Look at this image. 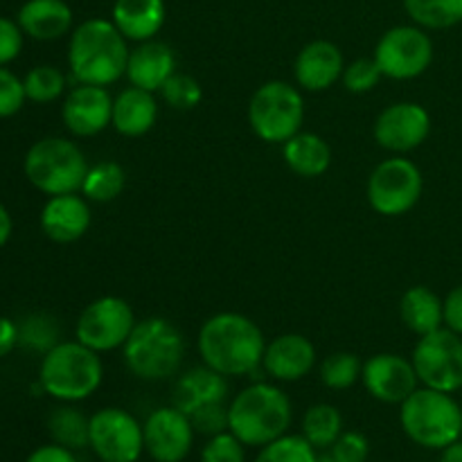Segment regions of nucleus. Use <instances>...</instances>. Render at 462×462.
<instances>
[{
  "label": "nucleus",
  "instance_id": "f257e3e1",
  "mask_svg": "<svg viewBox=\"0 0 462 462\" xmlns=\"http://www.w3.org/2000/svg\"><path fill=\"white\" fill-rule=\"evenodd\" d=\"M197 346L208 368L226 377H244L262 368L266 338L248 316L221 311L201 325Z\"/></svg>",
  "mask_w": 462,
  "mask_h": 462
},
{
  "label": "nucleus",
  "instance_id": "f03ea898",
  "mask_svg": "<svg viewBox=\"0 0 462 462\" xmlns=\"http://www.w3.org/2000/svg\"><path fill=\"white\" fill-rule=\"evenodd\" d=\"M129 45L116 23L88 18L77 25L68 43V66L77 84L111 86L126 75Z\"/></svg>",
  "mask_w": 462,
  "mask_h": 462
},
{
  "label": "nucleus",
  "instance_id": "7ed1b4c3",
  "mask_svg": "<svg viewBox=\"0 0 462 462\" xmlns=\"http://www.w3.org/2000/svg\"><path fill=\"white\" fill-rule=\"evenodd\" d=\"M293 406L287 393L269 382L239 391L228 404V431L246 447H264L291 427Z\"/></svg>",
  "mask_w": 462,
  "mask_h": 462
},
{
  "label": "nucleus",
  "instance_id": "20e7f679",
  "mask_svg": "<svg viewBox=\"0 0 462 462\" xmlns=\"http://www.w3.org/2000/svg\"><path fill=\"white\" fill-rule=\"evenodd\" d=\"M104 379V364L99 352L84 343L59 341L41 359L39 386L52 400L63 404L84 402L97 393Z\"/></svg>",
  "mask_w": 462,
  "mask_h": 462
},
{
  "label": "nucleus",
  "instance_id": "39448f33",
  "mask_svg": "<svg viewBox=\"0 0 462 462\" xmlns=\"http://www.w3.org/2000/svg\"><path fill=\"white\" fill-rule=\"evenodd\" d=\"M122 356L134 377L143 382H162L179 373L185 356V338L171 320L149 316L138 320L122 346Z\"/></svg>",
  "mask_w": 462,
  "mask_h": 462
},
{
  "label": "nucleus",
  "instance_id": "423d86ee",
  "mask_svg": "<svg viewBox=\"0 0 462 462\" xmlns=\"http://www.w3.org/2000/svg\"><path fill=\"white\" fill-rule=\"evenodd\" d=\"M400 424L411 442L442 451L462 438V406L451 393L422 386L400 404Z\"/></svg>",
  "mask_w": 462,
  "mask_h": 462
},
{
  "label": "nucleus",
  "instance_id": "0eeeda50",
  "mask_svg": "<svg viewBox=\"0 0 462 462\" xmlns=\"http://www.w3.org/2000/svg\"><path fill=\"white\" fill-rule=\"evenodd\" d=\"M88 167L84 152L72 140L57 135L36 140L23 161L27 180L48 197L81 192Z\"/></svg>",
  "mask_w": 462,
  "mask_h": 462
},
{
  "label": "nucleus",
  "instance_id": "6e6552de",
  "mask_svg": "<svg viewBox=\"0 0 462 462\" xmlns=\"http://www.w3.org/2000/svg\"><path fill=\"white\" fill-rule=\"evenodd\" d=\"M305 122V99L289 81L273 79L262 84L248 104V125L253 134L271 144H284Z\"/></svg>",
  "mask_w": 462,
  "mask_h": 462
},
{
  "label": "nucleus",
  "instance_id": "1a4fd4ad",
  "mask_svg": "<svg viewBox=\"0 0 462 462\" xmlns=\"http://www.w3.org/2000/svg\"><path fill=\"white\" fill-rule=\"evenodd\" d=\"M424 179L420 167L409 158H386L368 179V203L377 215L402 217L418 206Z\"/></svg>",
  "mask_w": 462,
  "mask_h": 462
},
{
  "label": "nucleus",
  "instance_id": "9d476101",
  "mask_svg": "<svg viewBox=\"0 0 462 462\" xmlns=\"http://www.w3.org/2000/svg\"><path fill=\"white\" fill-rule=\"evenodd\" d=\"M411 361L422 386L451 395L462 388V337L449 328L420 337Z\"/></svg>",
  "mask_w": 462,
  "mask_h": 462
},
{
  "label": "nucleus",
  "instance_id": "9b49d317",
  "mask_svg": "<svg viewBox=\"0 0 462 462\" xmlns=\"http://www.w3.org/2000/svg\"><path fill=\"white\" fill-rule=\"evenodd\" d=\"M373 59L388 79H415L431 68L433 41L420 25L391 27L374 45Z\"/></svg>",
  "mask_w": 462,
  "mask_h": 462
},
{
  "label": "nucleus",
  "instance_id": "f8f14e48",
  "mask_svg": "<svg viewBox=\"0 0 462 462\" xmlns=\"http://www.w3.org/2000/svg\"><path fill=\"white\" fill-rule=\"evenodd\" d=\"M88 449L99 462H138L144 454L143 424L120 406L90 415Z\"/></svg>",
  "mask_w": 462,
  "mask_h": 462
},
{
  "label": "nucleus",
  "instance_id": "ddd939ff",
  "mask_svg": "<svg viewBox=\"0 0 462 462\" xmlns=\"http://www.w3.org/2000/svg\"><path fill=\"white\" fill-rule=\"evenodd\" d=\"M135 314L120 296H102L84 307L75 325V338L95 352H113L126 343L135 328Z\"/></svg>",
  "mask_w": 462,
  "mask_h": 462
},
{
  "label": "nucleus",
  "instance_id": "4468645a",
  "mask_svg": "<svg viewBox=\"0 0 462 462\" xmlns=\"http://www.w3.org/2000/svg\"><path fill=\"white\" fill-rule=\"evenodd\" d=\"M143 436L144 454L153 462H183L192 454L197 431L189 415L171 404L147 415Z\"/></svg>",
  "mask_w": 462,
  "mask_h": 462
},
{
  "label": "nucleus",
  "instance_id": "2eb2a0df",
  "mask_svg": "<svg viewBox=\"0 0 462 462\" xmlns=\"http://www.w3.org/2000/svg\"><path fill=\"white\" fill-rule=\"evenodd\" d=\"M431 134V116L415 102H397L383 108L374 120V140L393 153H409L424 144Z\"/></svg>",
  "mask_w": 462,
  "mask_h": 462
},
{
  "label": "nucleus",
  "instance_id": "dca6fc26",
  "mask_svg": "<svg viewBox=\"0 0 462 462\" xmlns=\"http://www.w3.org/2000/svg\"><path fill=\"white\" fill-rule=\"evenodd\" d=\"M361 382L370 397L382 404H402L411 393L420 388L413 361L393 352L370 356L361 370Z\"/></svg>",
  "mask_w": 462,
  "mask_h": 462
},
{
  "label": "nucleus",
  "instance_id": "f3484780",
  "mask_svg": "<svg viewBox=\"0 0 462 462\" xmlns=\"http://www.w3.org/2000/svg\"><path fill=\"white\" fill-rule=\"evenodd\" d=\"M113 97L106 86L77 84L66 95L61 106V120L77 138L97 135L111 125Z\"/></svg>",
  "mask_w": 462,
  "mask_h": 462
},
{
  "label": "nucleus",
  "instance_id": "a211bd4d",
  "mask_svg": "<svg viewBox=\"0 0 462 462\" xmlns=\"http://www.w3.org/2000/svg\"><path fill=\"white\" fill-rule=\"evenodd\" d=\"M316 365V347L302 334H280L266 343L262 370L282 383L300 382Z\"/></svg>",
  "mask_w": 462,
  "mask_h": 462
},
{
  "label": "nucleus",
  "instance_id": "6ab92c4d",
  "mask_svg": "<svg viewBox=\"0 0 462 462\" xmlns=\"http://www.w3.org/2000/svg\"><path fill=\"white\" fill-rule=\"evenodd\" d=\"M346 70L341 48L332 41H311L298 52L293 63L296 84L310 93H320L337 84Z\"/></svg>",
  "mask_w": 462,
  "mask_h": 462
},
{
  "label": "nucleus",
  "instance_id": "aec40b11",
  "mask_svg": "<svg viewBox=\"0 0 462 462\" xmlns=\"http://www.w3.org/2000/svg\"><path fill=\"white\" fill-rule=\"evenodd\" d=\"M88 199L79 194L48 197L41 210V230L54 244H72L84 237L90 228Z\"/></svg>",
  "mask_w": 462,
  "mask_h": 462
},
{
  "label": "nucleus",
  "instance_id": "412c9836",
  "mask_svg": "<svg viewBox=\"0 0 462 462\" xmlns=\"http://www.w3.org/2000/svg\"><path fill=\"white\" fill-rule=\"evenodd\" d=\"M176 72V54L162 41H143L138 48L129 52V61H126V79L131 86L149 90V93H158Z\"/></svg>",
  "mask_w": 462,
  "mask_h": 462
},
{
  "label": "nucleus",
  "instance_id": "4be33fe9",
  "mask_svg": "<svg viewBox=\"0 0 462 462\" xmlns=\"http://www.w3.org/2000/svg\"><path fill=\"white\" fill-rule=\"evenodd\" d=\"M226 400H228L226 374L208 368L206 364L180 374L174 386V406L188 415L208 404H224Z\"/></svg>",
  "mask_w": 462,
  "mask_h": 462
},
{
  "label": "nucleus",
  "instance_id": "5701e85b",
  "mask_svg": "<svg viewBox=\"0 0 462 462\" xmlns=\"http://www.w3.org/2000/svg\"><path fill=\"white\" fill-rule=\"evenodd\" d=\"M16 23L36 41H57L72 30V9L66 0H25Z\"/></svg>",
  "mask_w": 462,
  "mask_h": 462
},
{
  "label": "nucleus",
  "instance_id": "b1692460",
  "mask_svg": "<svg viewBox=\"0 0 462 462\" xmlns=\"http://www.w3.org/2000/svg\"><path fill=\"white\" fill-rule=\"evenodd\" d=\"M158 120V102L153 93L129 86L113 99L111 125L125 138H140L149 134Z\"/></svg>",
  "mask_w": 462,
  "mask_h": 462
},
{
  "label": "nucleus",
  "instance_id": "393cba45",
  "mask_svg": "<svg viewBox=\"0 0 462 462\" xmlns=\"http://www.w3.org/2000/svg\"><path fill=\"white\" fill-rule=\"evenodd\" d=\"M165 0H116L113 3L111 21L125 34L126 41L156 39L161 27L165 25Z\"/></svg>",
  "mask_w": 462,
  "mask_h": 462
},
{
  "label": "nucleus",
  "instance_id": "a878e982",
  "mask_svg": "<svg viewBox=\"0 0 462 462\" xmlns=\"http://www.w3.org/2000/svg\"><path fill=\"white\" fill-rule=\"evenodd\" d=\"M282 156L289 170L298 176H305V179L323 176L332 165L329 144L311 131H298L293 138H289L282 144Z\"/></svg>",
  "mask_w": 462,
  "mask_h": 462
},
{
  "label": "nucleus",
  "instance_id": "bb28decb",
  "mask_svg": "<svg viewBox=\"0 0 462 462\" xmlns=\"http://www.w3.org/2000/svg\"><path fill=\"white\" fill-rule=\"evenodd\" d=\"M402 323L418 337L445 328V307L440 296L424 284L411 287L400 300Z\"/></svg>",
  "mask_w": 462,
  "mask_h": 462
},
{
  "label": "nucleus",
  "instance_id": "cd10ccee",
  "mask_svg": "<svg viewBox=\"0 0 462 462\" xmlns=\"http://www.w3.org/2000/svg\"><path fill=\"white\" fill-rule=\"evenodd\" d=\"M48 431L52 436V442L66 447V449H86L88 447L90 418L72 404L57 406L48 418Z\"/></svg>",
  "mask_w": 462,
  "mask_h": 462
},
{
  "label": "nucleus",
  "instance_id": "c85d7f7f",
  "mask_svg": "<svg viewBox=\"0 0 462 462\" xmlns=\"http://www.w3.org/2000/svg\"><path fill=\"white\" fill-rule=\"evenodd\" d=\"M343 433V415L334 404H314L302 418V436L319 451L329 449Z\"/></svg>",
  "mask_w": 462,
  "mask_h": 462
},
{
  "label": "nucleus",
  "instance_id": "c756f323",
  "mask_svg": "<svg viewBox=\"0 0 462 462\" xmlns=\"http://www.w3.org/2000/svg\"><path fill=\"white\" fill-rule=\"evenodd\" d=\"M126 185V171L120 162L116 161H102L97 165L88 167L84 185H81V194L88 201L95 203H108L122 194Z\"/></svg>",
  "mask_w": 462,
  "mask_h": 462
},
{
  "label": "nucleus",
  "instance_id": "7c9ffc66",
  "mask_svg": "<svg viewBox=\"0 0 462 462\" xmlns=\"http://www.w3.org/2000/svg\"><path fill=\"white\" fill-rule=\"evenodd\" d=\"M404 9L424 30H447L462 23V0H404Z\"/></svg>",
  "mask_w": 462,
  "mask_h": 462
},
{
  "label": "nucleus",
  "instance_id": "2f4dec72",
  "mask_svg": "<svg viewBox=\"0 0 462 462\" xmlns=\"http://www.w3.org/2000/svg\"><path fill=\"white\" fill-rule=\"evenodd\" d=\"M319 460V449L307 440L305 436H284L275 438L269 445L260 447V454L253 462H316Z\"/></svg>",
  "mask_w": 462,
  "mask_h": 462
},
{
  "label": "nucleus",
  "instance_id": "473e14b6",
  "mask_svg": "<svg viewBox=\"0 0 462 462\" xmlns=\"http://www.w3.org/2000/svg\"><path fill=\"white\" fill-rule=\"evenodd\" d=\"M361 370H364V364L355 352H334V355L325 356L319 373L320 382L329 391H347L361 379Z\"/></svg>",
  "mask_w": 462,
  "mask_h": 462
},
{
  "label": "nucleus",
  "instance_id": "72a5a7b5",
  "mask_svg": "<svg viewBox=\"0 0 462 462\" xmlns=\"http://www.w3.org/2000/svg\"><path fill=\"white\" fill-rule=\"evenodd\" d=\"M25 95L34 104H50L66 90V75L54 66H36L23 79Z\"/></svg>",
  "mask_w": 462,
  "mask_h": 462
},
{
  "label": "nucleus",
  "instance_id": "f704fd0d",
  "mask_svg": "<svg viewBox=\"0 0 462 462\" xmlns=\"http://www.w3.org/2000/svg\"><path fill=\"white\" fill-rule=\"evenodd\" d=\"M59 328L57 320L48 314H30L18 325V346L45 355L57 346Z\"/></svg>",
  "mask_w": 462,
  "mask_h": 462
},
{
  "label": "nucleus",
  "instance_id": "c9c22d12",
  "mask_svg": "<svg viewBox=\"0 0 462 462\" xmlns=\"http://www.w3.org/2000/svg\"><path fill=\"white\" fill-rule=\"evenodd\" d=\"M161 95L167 106L176 108V111H192L201 104L203 88L194 77L185 75V72H174L161 88Z\"/></svg>",
  "mask_w": 462,
  "mask_h": 462
},
{
  "label": "nucleus",
  "instance_id": "e433bc0d",
  "mask_svg": "<svg viewBox=\"0 0 462 462\" xmlns=\"http://www.w3.org/2000/svg\"><path fill=\"white\" fill-rule=\"evenodd\" d=\"M201 462H246V445L230 431L217 433L203 445Z\"/></svg>",
  "mask_w": 462,
  "mask_h": 462
},
{
  "label": "nucleus",
  "instance_id": "4c0bfd02",
  "mask_svg": "<svg viewBox=\"0 0 462 462\" xmlns=\"http://www.w3.org/2000/svg\"><path fill=\"white\" fill-rule=\"evenodd\" d=\"M382 77L383 75L382 70H379L377 61L370 57V59H355L352 63H347L346 70H343L341 81L350 93L364 95V93H370V90L379 84Z\"/></svg>",
  "mask_w": 462,
  "mask_h": 462
},
{
  "label": "nucleus",
  "instance_id": "58836bf2",
  "mask_svg": "<svg viewBox=\"0 0 462 462\" xmlns=\"http://www.w3.org/2000/svg\"><path fill=\"white\" fill-rule=\"evenodd\" d=\"M25 86L12 70L0 68V120L16 116L25 104Z\"/></svg>",
  "mask_w": 462,
  "mask_h": 462
},
{
  "label": "nucleus",
  "instance_id": "ea45409f",
  "mask_svg": "<svg viewBox=\"0 0 462 462\" xmlns=\"http://www.w3.org/2000/svg\"><path fill=\"white\" fill-rule=\"evenodd\" d=\"M328 451L337 462H365L370 456V442L364 433L343 431Z\"/></svg>",
  "mask_w": 462,
  "mask_h": 462
},
{
  "label": "nucleus",
  "instance_id": "a19ab883",
  "mask_svg": "<svg viewBox=\"0 0 462 462\" xmlns=\"http://www.w3.org/2000/svg\"><path fill=\"white\" fill-rule=\"evenodd\" d=\"M194 424V431L201 436H217V433L228 431V404H208L203 409L194 411L189 415Z\"/></svg>",
  "mask_w": 462,
  "mask_h": 462
},
{
  "label": "nucleus",
  "instance_id": "79ce46f5",
  "mask_svg": "<svg viewBox=\"0 0 462 462\" xmlns=\"http://www.w3.org/2000/svg\"><path fill=\"white\" fill-rule=\"evenodd\" d=\"M23 34L21 25L7 16H0V68L9 66L23 50Z\"/></svg>",
  "mask_w": 462,
  "mask_h": 462
},
{
  "label": "nucleus",
  "instance_id": "37998d69",
  "mask_svg": "<svg viewBox=\"0 0 462 462\" xmlns=\"http://www.w3.org/2000/svg\"><path fill=\"white\" fill-rule=\"evenodd\" d=\"M442 307H445V328L462 337V284L447 293Z\"/></svg>",
  "mask_w": 462,
  "mask_h": 462
},
{
  "label": "nucleus",
  "instance_id": "c03bdc74",
  "mask_svg": "<svg viewBox=\"0 0 462 462\" xmlns=\"http://www.w3.org/2000/svg\"><path fill=\"white\" fill-rule=\"evenodd\" d=\"M25 462H77V456L72 449L52 442V445H43L32 451Z\"/></svg>",
  "mask_w": 462,
  "mask_h": 462
},
{
  "label": "nucleus",
  "instance_id": "a18cd8bd",
  "mask_svg": "<svg viewBox=\"0 0 462 462\" xmlns=\"http://www.w3.org/2000/svg\"><path fill=\"white\" fill-rule=\"evenodd\" d=\"M18 346V325L7 316H0V359L9 355Z\"/></svg>",
  "mask_w": 462,
  "mask_h": 462
},
{
  "label": "nucleus",
  "instance_id": "49530a36",
  "mask_svg": "<svg viewBox=\"0 0 462 462\" xmlns=\"http://www.w3.org/2000/svg\"><path fill=\"white\" fill-rule=\"evenodd\" d=\"M12 230H14L12 215H9L7 208L0 203V248H5V244L9 242V237H12Z\"/></svg>",
  "mask_w": 462,
  "mask_h": 462
},
{
  "label": "nucleus",
  "instance_id": "de8ad7c7",
  "mask_svg": "<svg viewBox=\"0 0 462 462\" xmlns=\"http://www.w3.org/2000/svg\"><path fill=\"white\" fill-rule=\"evenodd\" d=\"M440 462H462V438L442 449Z\"/></svg>",
  "mask_w": 462,
  "mask_h": 462
},
{
  "label": "nucleus",
  "instance_id": "09e8293b",
  "mask_svg": "<svg viewBox=\"0 0 462 462\" xmlns=\"http://www.w3.org/2000/svg\"><path fill=\"white\" fill-rule=\"evenodd\" d=\"M316 462H337V460H334V456L328 451V454H319V460Z\"/></svg>",
  "mask_w": 462,
  "mask_h": 462
}]
</instances>
